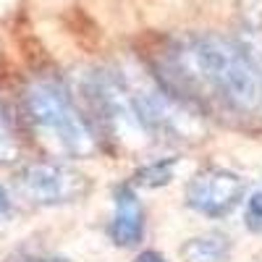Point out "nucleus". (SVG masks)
I'll use <instances>...</instances> for the list:
<instances>
[{"mask_svg": "<svg viewBox=\"0 0 262 262\" xmlns=\"http://www.w3.org/2000/svg\"><path fill=\"white\" fill-rule=\"evenodd\" d=\"M69 24H71L74 34H79V39L90 42V48L100 39V29H97V24H95V21L86 16L81 8H74V11L69 13Z\"/></svg>", "mask_w": 262, "mask_h": 262, "instance_id": "f257e3e1", "label": "nucleus"}, {"mask_svg": "<svg viewBox=\"0 0 262 262\" xmlns=\"http://www.w3.org/2000/svg\"><path fill=\"white\" fill-rule=\"evenodd\" d=\"M6 212V200H3V194H0V215Z\"/></svg>", "mask_w": 262, "mask_h": 262, "instance_id": "f03ea898", "label": "nucleus"}, {"mask_svg": "<svg viewBox=\"0 0 262 262\" xmlns=\"http://www.w3.org/2000/svg\"><path fill=\"white\" fill-rule=\"evenodd\" d=\"M142 262H144V259H142ZM149 262H163V259H158L155 254H149Z\"/></svg>", "mask_w": 262, "mask_h": 262, "instance_id": "7ed1b4c3", "label": "nucleus"}]
</instances>
